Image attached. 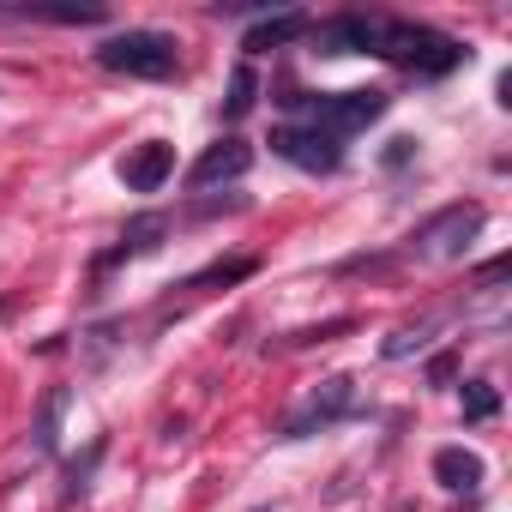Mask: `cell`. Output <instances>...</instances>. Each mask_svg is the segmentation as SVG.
<instances>
[{
  "label": "cell",
  "instance_id": "cell-6",
  "mask_svg": "<svg viewBox=\"0 0 512 512\" xmlns=\"http://www.w3.org/2000/svg\"><path fill=\"white\" fill-rule=\"evenodd\" d=\"M272 151L284 157V163H296V169H308V175H332L338 163H344V139L338 133H326V127H278L272 133Z\"/></svg>",
  "mask_w": 512,
  "mask_h": 512
},
{
  "label": "cell",
  "instance_id": "cell-11",
  "mask_svg": "<svg viewBox=\"0 0 512 512\" xmlns=\"http://www.w3.org/2000/svg\"><path fill=\"white\" fill-rule=\"evenodd\" d=\"M434 482L440 488H476L482 482V458L470 446H440L434 452Z\"/></svg>",
  "mask_w": 512,
  "mask_h": 512
},
{
  "label": "cell",
  "instance_id": "cell-17",
  "mask_svg": "<svg viewBox=\"0 0 512 512\" xmlns=\"http://www.w3.org/2000/svg\"><path fill=\"white\" fill-rule=\"evenodd\" d=\"M241 278H253V260H223V266H205V272H193L181 290H211V284H241Z\"/></svg>",
  "mask_w": 512,
  "mask_h": 512
},
{
  "label": "cell",
  "instance_id": "cell-9",
  "mask_svg": "<svg viewBox=\"0 0 512 512\" xmlns=\"http://www.w3.org/2000/svg\"><path fill=\"white\" fill-rule=\"evenodd\" d=\"M253 169V145L247 139H217V145H205V157L193 163V187H217V181H241Z\"/></svg>",
  "mask_w": 512,
  "mask_h": 512
},
{
  "label": "cell",
  "instance_id": "cell-1",
  "mask_svg": "<svg viewBox=\"0 0 512 512\" xmlns=\"http://www.w3.org/2000/svg\"><path fill=\"white\" fill-rule=\"evenodd\" d=\"M374 55H386V61H392V67H404V73L446 79V73L464 61V43H452V37L428 31V25H410V19H386V31H380V49H374Z\"/></svg>",
  "mask_w": 512,
  "mask_h": 512
},
{
  "label": "cell",
  "instance_id": "cell-4",
  "mask_svg": "<svg viewBox=\"0 0 512 512\" xmlns=\"http://www.w3.org/2000/svg\"><path fill=\"white\" fill-rule=\"evenodd\" d=\"M284 109H302L308 115V127H326V133H362L368 121H380L386 115V91H290V97H278Z\"/></svg>",
  "mask_w": 512,
  "mask_h": 512
},
{
  "label": "cell",
  "instance_id": "cell-15",
  "mask_svg": "<svg viewBox=\"0 0 512 512\" xmlns=\"http://www.w3.org/2000/svg\"><path fill=\"white\" fill-rule=\"evenodd\" d=\"M428 338H434V320H416V326H404V332H392V338L380 344V356H386V362H404V356H416V350H428Z\"/></svg>",
  "mask_w": 512,
  "mask_h": 512
},
{
  "label": "cell",
  "instance_id": "cell-19",
  "mask_svg": "<svg viewBox=\"0 0 512 512\" xmlns=\"http://www.w3.org/2000/svg\"><path fill=\"white\" fill-rule=\"evenodd\" d=\"M428 380L446 386V380H452V356H434V362H428Z\"/></svg>",
  "mask_w": 512,
  "mask_h": 512
},
{
  "label": "cell",
  "instance_id": "cell-5",
  "mask_svg": "<svg viewBox=\"0 0 512 512\" xmlns=\"http://www.w3.org/2000/svg\"><path fill=\"white\" fill-rule=\"evenodd\" d=\"M356 410V386L344 380V374H332V380H320L290 416H284V434L278 440H308V434H320V428H332V422H344Z\"/></svg>",
  "mask_w": 512,
  "mask_h": 512
},
{
  "label": "cell",
  "instance_id": "cell-7",
  "mask_svg": "<svg viewBox=\"0 0 512 512\" xmlns=\"http://www.w3.org/2000/svg\"><path fill=\"white\" fill-rule=\"evenodd\" d=\"M380 31H386L380 13H332L314 31V43H320V55H374L380 49Z\"/></svg>",
  "mask_w": 512,
  "mask_h": 512
},
{
  "label": "cell",
  "instance_id": "cell-3",
  "mask_svg": "<svg viewBox=\"0 0 512 512\" xmlns=\"http://www.w3.org/2000/svg\"><path fill=\"white\" fill-rule=\"evenodd\" d=\"M482 223H488V211H482L476 199H464V205H446V211H434L428 223H416V229H410L404 253H410V260H422V266L464 260V247L482 235Z\"/></svg>",
  "mask_w": 512,
  "mask_h": 512
},
{
  "label": "cell",
  "instance_id": "cell-10",
  "mask_svg": "<svg viewBox=\"0 0 512 512\" xmlns=\"http://www.w3.org/2000/svg\"><path fill=\"white\" fill-rule=\"evenodd\" d=\"M308 31V13H278V19H260L247 37H241V49L247 55H266V49H284V43H296Z\"/></svg>",
  "mask_w": 512,
  "mask_h": 512
},
{
  "label": "cell",
  "instance_id": "cell-13",
  "mask_svg": "<svg viewBox=\"0 0 512 512\" xmlns=\"http://www.w3.org/2000/svg\"><path fill=\"white\" fill-rule=\"evenodd\" d=\"M61 416H67V386H55L37 410V452H55L61 446Z\"/></svg>",
  "mask_w": 512,
  "mask_h": 512
},
{
  "label": "cell",
  "instance_id": "cell-2",
  "mask_svg": "<svg viewBox=\"0 0 512 512\" xmlns=\"http://www.w3.org/2000/svg\"><path fill=\"white\" fill-rule=\"evenodd\" d=\"M97 67L127 73V79H175L181 73V43L169 31H115V37L97 43Z\"/></svg>",
  "mask_w": 512,
  "mask_h": 512
},
{
  "label": "cell",
  "instance_id": "cell-8",
  "mask_svg": "<svg viewBox=\"0 0 512 512\" xmlns=\"http://www.w3.org/2000/svg\"><path fill=\"white\" fill-rule=\"evenodd\" d=\"M169 175H175V145H163V139H145L139 151L121 157V181H127V193H157Z\"/></svg>",
  "mask_w": 512,
  "mask_h": 512
},
{
  "label": "cell",
  "instance_id": "cell-12",
  "mask_svg": "<svg viewBox=\"0 0 512 512\" xmlns=\"http://www.w3.org/2000/svg\"><path fill=\"white\" fill-rule=\"evenodd\" d=\"M157 235H169V217H163V211L133 217V223L121 229V247L109 253V260H127V253H151V247H157Z\"/></svg>",
  "mask_w": 512,
  "mask_h": 512
},
{
  "label": "cell",
  "instance_id": "cell-16",
  "mask_svg": "<svg viewBox=\"0 0 512 512\" xmlns=\"http://www.w3.org/2000/svg\"><path fill=\"white\" fill-rule=\"evenodd\" d=\"M500 416V392L488 380H464V422H494Z\"/></svg>",
  "mask_w": 512,
  "mask_h": 512
},
{
  "label": "cell",
  "instance_id": "cell-18",
  "mask_svg": "<svg viewBox=\"0 0 512 512\" xmlns=\"http://www.w3.org/2000/svg\"><path fill=\"white\" fill-rule=\"evenodd\" d=\"M103 452H109V440H91V452L67 464V500H73V494H85V482H91V470H97V458H103Z\"/></svg>",
  "mask_w": 512,
  "mask_h": 512
},
{
  "label": "cell",
  "instance_id": "cell-14",
  "mask_svg": "<svg viewBox=\"0 0 512 512\" xmlns=\"http://www.w3.org/2000/svg\"><path fill=\"white\" fill-rule=\"evenodd\" d=\"M253 97H260V79H253V67L241 61V67L229 73V97H223V121H241V115L253 109Z\"/></svg>",
  "mask_w": 512,
  "mask_h": 512
}]
</instances>
